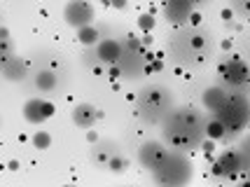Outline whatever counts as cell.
Instances as JSON below:
<instances>
[{
    "mask_svg": "<svg viewBox=\"0 0 250 187\" xmlns=\"http://www.w3.org/2000/svg\"><path fill=\"white\" fill-rule=\"evenodd\" d=\"M164 141L178 152L201 147V143L206 141V124L199 122L196 110H171L164 120Z\"/></svg>",
    "mask_w": 250,
    "mask_h": 187,
    "instance_id": "cell-1",
    "label": "cell"
},
{
    "mask_svg": "<svg viewBox=\"0 0 250 187\" xmlns=\"http://www.w3.org/2000/svg\"><path fill=\"white\" fill-rule=\"evenodd\" d=\"M150 173H152V180L157 187H187L194 176V168H192V162L187 159L185 152L166 150Z\"/></svg>",
    "mask_w": 250,
    "mask_h": 187,
    "instance_id": "cell-2",
    "label": "cell"
},
{
    "mask_svg": "<svg viewBox=\"0 0 250 187\" xmlns=\"http://www.w3.org/2000/svg\"><path fill=\"white\" fill-rule=\"evenodd\" d=\"M168 112H171V94L166 87H157V84L145 87L136 99V115L150 124L166 120Z\"/></svg>",
    "mask_w": 250,
    "mask_h": 187,
    "instance_id": "cell-3",
    "label": "cell"
},
{
    "mask_svg": "<svg viewBox=\"0 0 250 187\" xmlns=\"http://www.w3.org/2000/svg\"><path fill=\"white\" fill-rule=\"evenodd\" d=\"M215 120L225 124L227 133H239L250 122V103L243 96H229V101L215 112Z\"/></svg>",
    "mask_w": 250,
    "mask_h": 187,
    "instance_id": "cell-4",
    "label": "cell"
},
{
    "mask_svg": "<svg viewBox=\"0 0 250 187\" xmlns=\"http://www.w3.org/2000/svg\"><path fill=\"white\" fill-rule=\"evenodd\" d=\"M94 19H96V10L89 0H68L63 5V21L75 31L91 26Z\"/></svg>",
    "mask_w": 250,
    "mask_h": 187,
    "instance_id": "cell-5",
    "label": "cell"
},
{
    "mask_svg": "<svg viewBox=\"0 0 250 187\" xmlns=\"http://www.w3.org/2000/svg\"><path fill=\"white\" fill-rule=\"evenodd\" d=\"M21 115L28 124H42V122H47L54 115V105H52L49 101H42V99H28L23 103Z\"/></svg>",
    "mask_w": 250,
    "mask_h": 187,
    "instance_id": "cell-6",
    "label": "cell"
},
{
    "mask_svg": "<svg viewBox=\"0 0 250 187\" xmlns=\"http://www.w3.org/2000/svg\"><path fill=\"white\" fill-rule=\"evenodd\" d=\"M94 52H96V59L101 66H117L122 54H124L122 42H117L115 38H103V40L94 47Z\"/></svg>",
    "mask_w": 250,
    "mask_h": 187,
    "instance_id": "cell-7",
    "label": "cell"
},
{
    "mask_svg": "<svg viewBox=\"0 0 250 187\" xmlns=\"http://www.w3.org/2000/svg\"><path fill=\"white\" fill-rule=\"evenodd\" d=\"M192 14H194V5L189 0H164V17L175 26L189 21Z\"/></svg>",
    "mask_w": 250,
    "mask_h": 187,
    "instance_id": "cell-8",
    "label": "cell"
},
{
    "mask_svg": "<svg viewBox=\"0 0 250 187\" xmlns=\"http://www.w3.org/2000/svg\"><path fill=\"white\" fill-rule=\"evenodd\" d=\"M70 115H73V124L77 129H82V131L94 129V124L98 120H103V112L98 110L96 105H91V103H77Z\"/></svg>",
    "mask_w": 250,
    "mask_h": 187,
    "instance_id": "cell-9",
    "label": "cell"
},
{
    "mask_svg": "<svg viewBox=\"0 0 250 187\" xmlns=\"http://www.w3.org/2000/svg\"><path fill=\"white\" fill-rule=\"evenodd\" d=\"M222 77H225V82L231 84V87H241V84L250 82V70L241 59L231 56V59L225 61V66H222Z\"/></svg>",
    "mask_w": 250,
    "mask_h": 187,
    "instance_id": "cell-10",
    "label": "cell"
},
{
    "mask_svg": "<svg viewBox=\"0 0 250 187\" xmlns=\"http://www.w3.org/2000/svg\"><path fill=\"white\" fill-rule=\"evenodd\" d=\"M164 152H166V145H164L162 141H157V138L145 141V143L138 147V164H141L143 168H147V171H152L154 166H157V162L164 157Z\"/></svg>",
    "mask_w": 250,
    "mask_h": 187,
    "instance_id": "cell-11",
    "label": "cell"
},
{
    "mask_svg": "<svg viewBox=\"0 0 250 187\" xmlns=\"http://www.w3.org/2000/svg\"><path fill=\"white\" fill-rule=\"evenodd\" d=\"M0 73H2V77H5L7 82H23L26 75H28V61H26L23 56L12 54L10 59L2 63Z\"/></svg>",
    "mask_w": 250,
    "mask_h": 187,
    "instance_id": "cell-12",
    "label": "cell"
},
{
    "mask_svg": "<svg viewBox=\"0 0 250 187\" xmlns=\"http://www.w3.org/2000/svg\"><path fill=\"white\" fill-rule=\"evenodd\" d=\"M215 162L222 166L225 178H231V180H236V176L243 171V157H241L236 150H222Z\"/></svg>",
    "mask_w": 250,
    "mask_h": 187,
    "instance_id": "cell-13",
    "label": "cell"
},
{
    "mask_svg": "<svg viewBox=\"0 0 250 187\" xmlns=\"http://www.w3.org/2000/svg\"><path fill=\"white\" fill-rule=\"evenodd\" d=\"M112 154H117V143H115V141H110V138H101L98 143L91 145L89 157H91V162H94L96 166H105Z\"/></svg>",
    "mask_w": 250,
    "mask_h": 187,
    "instance_id": "cell-14",
    "label": "cell"
},
{
    "mask_svg": "<svg viewBox=\"0 0 250 187\" xmlns=\"http://www.w3.org/2000/svg\"><path fill=\"white\" fill-rule=\"evenodd\" d=\"M229 101V94H225V89L222 87H208L204 94H201V103H204V108H206L208 112H215L225 105Z\"/></svg>",
    "mask_w": 250,
    "mask_h": 187,
    "instance_id": "cell-15",
    "label": "cell"
},
{
    "mask_svg": "<svg viewBox=\"0 0 250 187\" xmlns=\"http://www.w3.org/2000/svg\"><path fill=\"white\" fill-rule=\"evenodd\" d=\"M56 84H59V75H56L52 68H40L35 73V87H38V91L49 94V91L56 89Z\"/></svg>",
    "mask_w": 250,
    "mask_h": 187,
    "instance_id": "cell-16",
    "label": "cell"
},
{
    "mask_svg": "<svg viewBox=\"0 0 250 187\" xmlns=\"http://www.w3.org/2000/svg\"><path fill=\"white\" fill-rule=\"evenodd\" d=\"M77 42L84 44V47H96V44L101 42V31H98L94 23H91V26H84V28L77 31Z\"/></svg>",
    "mask_w": 250,
    "mask_h": 187,
    "instance_id": "cell-17",
    "label": "cell"
},
{
    "mask_svg": "<svg viewBox=\"0 0 250 187\" xmlns=\"http://www.w3.org/2000/svg\"><path fill=\"white\" fill-rule=\"evenodd\" d=\"M227 136L229 133H227V129H225V124L218 122L215 117L206 124V138H210V141H215V143H218V141H225Z\"/></svg>",
    "mask_w": 250,
    "mask_h": 187,
    "instance_id": "cell-18",
    "label": "cell"
},
{
    "mask_svg": "<svg viewBox=\"0 0 250 187\" xmlns=\"http://www.w3.org/2000/svg\"><path fill=\"white\" fill-rule=\"evenodd\" d=\"M105 168H108L110 173H124L126 168H129V159L124 157V154H112L108 159V164H105Z\"/></svg>",
    "mask_w": 250,
    "mask_h": 187,
    "instance_id": "cell-19",
    "label": "cell"
},
{
    "mask_svg": "<svg viewBox=\"0 0 250 187\" xmlns=\"http://www.w3.org/2000/svg\"><path fill=\"white\" fill-rule=\"evenodd\" d=\"M138 31H143V33H152L154 26H157V17H154L152 12H143V14H138Z\"/></svg>",
    "mask_w": 250,
    "mask_h": 187,
    "instance_id": "cell-20",
    "label": "cell"
},
{
    "mask_svg": "<svg viewBox=\"0 0 250 187\" xmlns=\"http://www.w3.org/2000/svg\"><path fill=\"white\" fill-rule=\"evenodd\" d=\"M33 145H35V150H49V147H52V133L38 131L33 136Z\"/></svg>",
    "mask_w": 250,
    "mask_h": 187,
    "instance_id": "cell-21",
    "label": "cell"
},
{
    "mask_svg": "<svg viewBox=\"0 0 250 187\" xmlns=\"http://www.w3.org/2000/svg\"><path fill=\"white\" fill-rule=\"evenodd\" d=\"M10 56H12V52H10V33L0 31V68H2V63H5Z\"/></svg>",
    "mask_w": 250,
    "mask_h": 187,
    "instance_id": "cell-22",
    "label": "cell"
},
{
    "mask_svg": "<svg viewBox=\"0 0 250 187\" xmlns=\"http://www.w3.org/2000/svg\"><path fill=\"white\" fill-rule=\"evenodd\" d=\"M126 5H129V0H110V7H115V10H126Z\"/></svg>",
    "mask_w": 250,
    "mask_h": 187,
    "instance_id": "cell-23",
    "label": "cell"
},
{
    "mask_svg": "<svg viewBox=\"0 0 250 187\" xmlns=\"http://www.w3.org/2000/svg\"><path fill=\"white\" fill-rule=\"evenodd\" d=\"M87 141L91 145L98 143V141H101V133H98V131H91V129H89V131H87Z\"/></svg>",
    "mask_w": 250,
    "mask_h": 187,
    "instance_id": "cell-24",
    "label": "cell"
},
{
    "mask_svg": "<svg viewBox=\"0 0 250 187\" xmlns=\"http://www.w3.org/2000/svg\"><path fill=\"white\" fill-rule=\"evenodd\" d=\"M7 168H10V171H19V162H17V159H10V162H7Z\"/></svg>",
    "mask_w": 250,
    "mask_h": 187,
    "instance_id": "cell-25",
    "label": "cell"
},
{
    "mask_svg": "<svg viewBox=\"0 0 250 187\" xmlns=\"http://www.w3.org/2000/svg\"><path fill=\"white\" fill-rule=\"evenodd\" d=\"M231 17H234L231 10H222V19H225V21H231Z\"/></svg>",
    "mask_w": 250,
    "mask_h": 187,
    "instance_id": "cell-26",
    "label": "cell"
},
{
    "mask_svg": "<svg viewBox=\"0 0 250 187\" xmlns=\"http://www.w3.org/2000/svg\"><path fill=\"white\" fill-rule=\"evenodd\" d=\"M236 187H250V178H248V180H243V183H239Z\"/></svg>",
    "mask_w": 250,
    "mask_h": 187,
    "instance_id": "cell-27",
    "label": "cell"
},
{
    "mask_svg": "<svg viewBox=\"0 0 250 187\" xmlns=\"http://www.w3.org/2000/svg\"><path fill=\"white\" fill-rule=\"evenodd\" d=\"M101 2H103V5H108V7H110V0H101Z\"/></svg>",
    "mask_w": 250,
    "mask_h": 187,
    "instance_id": "cell-28",
    "label": "cell"
},
{
    "mask_svg": "<svg viewBox=\"0 0 250 187\" xmlns=\"http://www.w3.org/2000/svg\"><path fill=\"white\" fill-rule=\"evenodd\" d=\"M63 187H77V185H63Z\"/></svg>",
    "mask_w": 250,
    "mask_h": 187,
    "instance_id": "cell-29",
    "label": "cell"
},
{
    "mask_svg": "<svg viewBox=\"0 0 250 187\" xmlns=\"http://www.w3.org/2000/svg\"><path fill=\"white\" fill-rule=\"evenodd\" d=\"M0 124H2V120H0Z\"/></svg>",
    "mask_w": 250,
    "mask_h": 187,
    "instance_id": "cell-30",
    "label": "cell"
},
{
    "mask_svg": "<svg viewBox=\"0 0 250 187\" xmlns=\"http://www.w3.org/2000/svg\"><path fill=\"white\" fill-rule=\"evenodd\" d=\"M126 187H131V185H126Z\"/></svg>",
    "mask_w": 250,
    "mask_h": 187,
    "instance_id": "cell-31",
    "label": "cell"
}]
</instances>
